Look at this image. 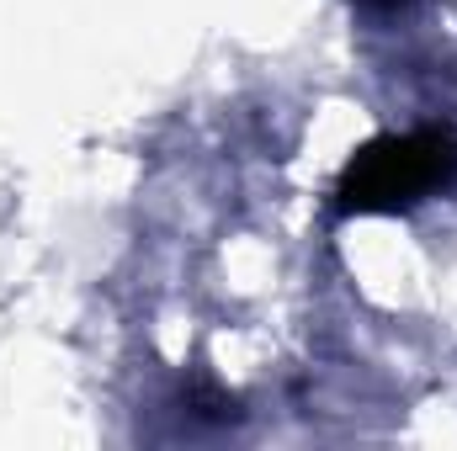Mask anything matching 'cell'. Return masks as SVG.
Wrapping results in <instances>:
<instances>
[{"label": "cell", "mask_w": 457, "mask_h": 451, "mask_svg": "<svg viewBox=\"0 0 457 451\" xmlns=\"http://www.w3.org/2000/svg\"><path fill=\"white\" fill-rule=\"evenodd\" d=\"M447 186H457V138L447 127L383 133L345 160L336 213H404Z\"/></svg>", "instance_id": "obj_1"}, {"label": "cell", "mask_w": 457, "mask_h": 451, "mask_svg": "<svg viewBox=\"0 0 457 451\" xmlns=\"http://www.w3.org/2000/svg\"><path fill=\"white\" fill-rule=\"evenodd\" d=\"M356 5H367V11H410L415 0H356Z\"/></svg>", "instance_id": "obj_2"}]
</instances>
